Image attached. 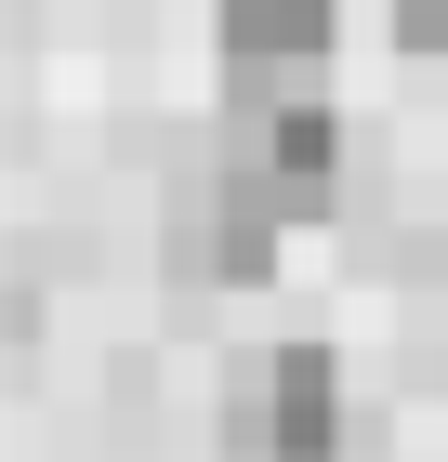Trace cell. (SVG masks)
I'll list each match as a JSON object with an SVG mask.
<instances>
[{
  "instance_id": "cell-1",
  "label": "cell",
  "mask_w": 448,
  "mask_h": 462,
  "mask_svg": "<svg viewBox=\"0 0 448 462\" xmlns=\"http://www.w3.org/2000/svg\"><path fill=\"white\" fill-rule=\"evenodd\" d=\"M224 449L238 462H330L343 449V370L316 344H264L224 396Z\"/></svg>"
},
{
  "instance_id": "cell-2",
  "label": "cell",
  "mask_w": 448,
  "mask_h": 462,
  "mask_svg": "<svg viewBox=\"0 0 448 462\" xmlns=\"http://www.w3.org/2000/svg\"><path fill=\"white\" fill-rule=\"evenodd\" d=\"M224 172H238L277 225H316L330 199H343V119L316 106V93H251V106H238V159H224Z\"/></svg>"
},
{
  "instance_id": "cell-3",
  "label": "cell",
  "mask_w": 448,
  "mask_h": 462,
  "mask_svg": "<svg viewBox=\"0 0 448 462\" xmlns=\"http://www.w3.org/2000/svg\"><path fill=\"white\" fill-rule=\"evenodd\" d=\"M277 238H290V225H277L238 172H185L172 212H159V264H172L185 291H251L277 264Z\"/></svg>"
},
{
  "instance_id": "cell-4",
  "label": "cell",
  "mask_w": 448,
  "mask_h": 462,
  "mask_svg": "<svg viewBox=\"0 0 448 462\" xmlns=\"http://www.w3.org/2000/svg\"><path fill=\"white\" fill-rule=\"evenodd\" d=\"M330 14L343 0H211V27H224V67L238 79H290L330 53Z\"/></svg>"
},
{
  "instance_id": "cell-5",
  "label": "cell",
  "mask_w": 448,
  "mask_h": 462,
  "mask_svg": "<svg viewBox=\"0 0 448 462\" xmlns=\"http://www.w3.org/2000/svg\"><path fill=\"white\" fill-rule=\"evenodd\" d=\"M396 40L409 53H448V0H396Z\"/></svg>"
}]
</instances>
